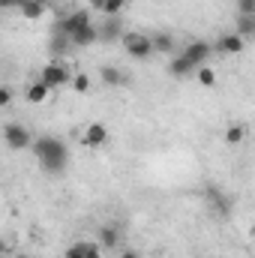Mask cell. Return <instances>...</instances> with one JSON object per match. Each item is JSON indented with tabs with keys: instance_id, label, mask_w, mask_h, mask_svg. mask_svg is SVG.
Segmentation results:
<instances>
[{
	"instance_id": "6da1fadb",
	"label": "cell",
	"mask_w": 255,
	"mask_h": 258,
	"mask_svg": "<svg viewBox=\"0 0 255 258\" xmlns=\"http://www.w3.org/2000/svg\"><path fill=\"white\" fill-rule=\"evenodd\" d=\"M33 153H36L42 171H48V174H60V171L66 168V159H69L66 144L60 141V138H54V135L36 138V141H33Z\"/></svg>"
},
{
	"instance_id": "7a4b0ae2",
	"label": "cell",
	"mask_w": 255,
	"mask_h": 258,
	"mask_svg": "<svg viewBox=\"0 0 255 258\" xmlns=\"http://www.w3.org/2000/svg\"><path fill=\"white\" fill-rule=\"evenodd\" d=\"M123 48H126L129 57H135V60H147L156 48H153V36H147V33H123Z\"/></svg>"
},
{
	"instance_id": "3957f363",
	"label": "cell",
	"mask_w": 255,
	"mask_h": 258,
	"mask_svg": "<svg viewBox=\"0 0 255 258\" xmlns=\"http://www.w3.org/2000/svg\"><path fill=\"white\" fill-rule=\"evenodd\" d=\"M39 81H45L51 90L54 87H63V84H72V75H69V69H66L60 60H51V63L42 66V72H39Z\"/></svg>"
},
{
	"instance_id": "277c9868",
	"label": "cell",
	"mask_w": 255,
	"mask_h": 258,
	"mask_svg": "<svg viewBox=\"0 0 255 258\" xmlns=\"http://www.w3.org/2000/svg\"><path fill=\"white\" fill-rule=\"evenodd\" d=\"M3 141H6L9 150H27V147H33L30 129L18 126V123H6V126H3Z\"/></svg>"
},
{
	"instance_id": "5b68a950",
	"label": "cell",
	"mask_w": 255,
	"mask_h": 258,
	"mask_svg": "<svg viewBox=\"0 0 255 258\" xmlns=\"http://www.w3.org/2000/svg\"><path fill=\"white\" fill-rule=\"evenodd\" d=\"M87 24H93V21H90V12H87V9H75L72 15H66V18L57 21L54 30H57V33H66V36L72 39V36H75L81 27H87Z\"/></svg>"
},
{
	"instance_id": "8992f818",
	"label": "cell",
	"mask_w": 255,
	"mask_h": 258,
	"mask_svg": "<svg viewBox=\"0 0 255 258\" xmlns=\"http://www.w3.org/2000/svg\"><path fill=\"white\" fill-rule=\"evenodd\" d=\"M210 54H213V48H210V42H201V39H195L189 48L183 51V57H186V63L198 72L201 66H207V60H210Z\"/></svg>"
},
{
	"instance_id": "52a82bcc",
	"label": "cell",
	"mask_w": 255,
	"mask_h": 258,
	"mask_svg": "<svg viewBox=\"0 0 255 258\" xmlns=\"http://www.w3.org/2000/svg\"><path fill=\"white\" fill-rule=\"evenodd\" d=\"M99 39H102V42L123 39V21H120V15H108V21L99 27Z\"/></svg>"
},
{
	"instance_id": "ba28073f",
	"label": "cell",
	"mask_w": 255,
	"mask_h": 258,
	"mask_svg": "<svg viewBox=\"0 0 255 258\" xmlns=\"http://www.w3.org/2000/svg\"><path fill=\"white\" fill-rule=\"evenodd\" d=\"M105 141H108V126H105V123H90V126L84 129V144H87L90 150L102 147Z\"/></svg>"
},
{
	"instance_id": "9c48e42d",
	"label": "cell",
	"mask_w": 255,
	"mask_h": 258,
	"mask_svg": "<svg viewBox=\"0 0 255 258\" xmlns=\"http://www.w3.org/2000/svg\"><path fill=\"white\" fill-rule=\"evenodd\" d=\"M243 45H246V39L237 36V33H225V36H219V42H216V48H219L222 54H240Z\"/></svg>"
},
{
	"instance_id": "30bf717a",
	"label": "cell",
	"mask_w": 255,
	"mask_h": 258,
	"mask_svg": "<svg viewBox=\"0 0 255 258\" xmlns=\"http://www.w3.org/2000/svg\"><path fill=\"white\" fill-rule=\"evenodd\" d=\"M117 243H120V225H114V222L102 225V228H99V246H105V249H114Z\"/></svg>"
},
{
	"instance_id": "8fae6325",
	"label": "cell",
	"mask_w": 255,
	"mask_h": 258,
	"mask_svg": "<svg viewBox=\"0 0 255 258\" xmlns=\"http://www.w3.org/2000/svg\"><path fill=\"white\" fill-rule=\"evenodd\" d=\"M99 81H102L105 87H120V84H126V72H120L117 66H102Z\"/></svg>"
},
{
	"instance_id": "7c38bea8",
	"label": "cell",
	"mask_w": 255,
	"mask_h": 258,
	"mask_svg": "<svg viewBox=\"0 0 255 258\" xmlns=\"http://www.w3.org/2000/svg\"><path fill=\"white\" fill-rule=\"evenodd\" d=\"M96 39H99V27L87 24V27H81V30L72 36V45H78V48H87V45H93Z\"/></svg>"
},
{
	"instance_id": "4fadbf2b",
	"label": "cell",
	"mask_w": 255,
	"mask_h": 258,
	"mask_svg": "<svg viewBox=\"0 0 255 258\" xmlns=\"http://www.w3.org/2000/svg\"><path fill=\"white\" fill-rule=\"evenodd\" d=\"M234 33L243 36V39H252L255 36V15H240V12H237V18H234Z\"/></svg>"
},
{
	"instance_id": "5bb4252c",
	"label": "cell",
	"mask_w": 255,
	"mask_h": 258,
	"mask_svg": "<svg viewBox=\"0 0 255 258\" xmlns=\"http://www.w3.org/2000/svg\"><path fill=\"white\" fill-rule=\"evenodd\" d=\"M69 48H72V39H69L66 33H57V30H54V33H51V39H48V51H51L54 57H60V54L69 51Z\"/></svg>"
},
{
	"instance_id": "9a60e30c",
	"label": "cell",
	"mask_w": 255,
	"mask_h": 258,
	"mask_svg": "<svg viewBox=\"0 0 255 258\" xmlns=\"http://www.w3.org/2000/svg\"><path fill=\"white\" fill-rule=\"evenodd\" d=\"M48 93H51V87H48L45 81H33V84L27 87V102L39 105V102H45V99H48Z\"/></svg>"
},
{
	"instance_id": "2e32d148",
	"label": "cell",
	"mask_w": 255,
	"mask_h": 258,
	"mask_svg": "<svg viewBox=\"0 0 255 258\" xmlns=\"http://www.w3.org/2000/svg\"><path fill=\"white\" fill-rule=\"evenodd\" d=\"M45 9H48V0H30L27 6H21V15H24L27 21H36V18L45 15Z\"/></svg>"
},
{
	"instance_id": "e0dca14e",
	"label": "cell",
	"mask_w": 255,
	"mask_h": 258,
	"mask_svg": "<svg viewBox=\"0 0 255 258\" xmlns=\"http://www.w3.org/2000/svg\"><path fill=\"white\" fill-rule=\"evenodd\" d=\"M168 72H171V75H174V78H183V75H192V72H195V69H192V66L186 63V57H183V54H180V57H174V60H171V63H168Z\"/></svg>"
},
{
	"instance_id": "ac0fdd59",
	"label": "cell",
	"mask_w": 255,
	"mask_h": 258,
	"mask_svg": "<svg viewBox=\"0 0 255 258\" xmlns=\"http://www.w3.org/2000/svg\"><path fill=\"white\" fill-rule=\"evenodd\" d=\"M243 138H246V123H231L225 129V141L228 144H240Z\"/></svg>"
},
{
	"instance_id": "d6986e66",
	"label": "cell",
	"mask_w": 255,
	"mask_h": 258,
	"mask_svg": "<svg viewBox=\"0 0 255 258\" xmlns=\"http://www.w3.org/2000/svg\"><path fill=\"white\" fill-rule=\"evenodd\" d=\"M153 48H156V51H162V54H171L174 39H171L168 33H153Z\"/></svg>"
},
{
	"instance_id": "ffe728a7",
	"label": "cell",
	"mask_w": 255,
	"mask_h": 258,
	"mask_svg": "<svg viewBox=\"0 0 255 258\" xmlns=\"http://www.w3.org/2000/svg\"><path fill=\"white\" fill-rule=\"evenodd\" d=\"M210 207H213V210H219V213H228V207H231V204H228V201H225V195L219 192V189H210Z\"/></svg>"
},
{
	"instance_id": "44dd1931",
	"label": "cell",
	"mask_w": 255,
	"mask_h": 258,
	"mask_svg": "<svg viewBox=\"0 0 255 258\" xmlns=\"http://www.w3.org/2000/svg\"><path fill=\"white\" fill-rule=\"evenodd\" d=\"M195 78H198L201 87H213V84H216V72H213L210 66H201V69L195 72Z\"/></svg>"
},
{
	"instance_id": "7402d4cb",
	"label": "cell",
	"mask_w": 255,
	"mask_h": 258,
	"mask_svg": "<svg viewBox=\"0 0 255 258\" xmlns=\"http://www.w3.org/2000/svg\"><path fill=\"white\" fill-rule=\"evenodd\" d=\"M72 90H75V93H87V90H90V75H84V72L72 75Z\"/></svg>"
},
{
	"instance_id": "603a6c76",
	"label": "cell",
	"mask_w": 255,
	"mask_h": 258,
	"mask_svg": "<svg viewBox=\"0 0 255 258\" xmlns=\"http://www.w3.org/2000/svg\"><path fill=\"white\" fill-rule=\"evenodd\" d=\"M63 258H87V243H84V240H78V243L66 246Z\"/></svg>"
},
{
	"instance_id": "cb8c5ba5",
	"label": "cell",
	"mask_w": 255,
	"mask_h": 258,
	"mask_svg": "<svg viewBox=\"0 0 255 258\" xmlns=\"http://www.w3.org/2000/svg\"><path fill=\"white\" fill-rule=\"evenodd\" d=\"M126 6V0H105V6H102V12L105 15H120V9Z\"/></svg>"
},
{
	"instance_id": "d4e9b609",
	"label": "cell",
	"mask_w": 255,
	"mask_h": 258,
	"mask_svg": "<svg viewBox=\"0 0 255 258\" xmlns=\"http://www.w3.org/2000/svg\"><path fill=\"white\" fill-rule=\"evenodd\" d=\"M237 12L240 15H255V0H237Z\"/></svg>"
},
{
	"instance_id": "484cf974",
	"label": "cell",
	"mask_w": 255,
	"mask_h": 258,
	"mask_svg": "<svg viewBox=\"0 0 255 258\" xmlns=\"http://www.w3.org/2000/svg\"><path fill=\"white\" fill-rule=\"evenodd\" d=\"M102 246L99 243H87V258H102V252H99Z\"/></svg>"
},
{
	"instance_id": "4316f807",
	"label": "cell",
	"mask_w": 255,
	"mask_h": 258,
	"mask_svg": "<svg viewBox=\"0 0 255 258\" xmlns=\"http://www.w3.org/2000/svg\"><path fill=\"white\" fill-rule=\"evenodd\" d=\"M9 102H12V90L3 87V90H0V105H9Z\"/></svg>"
},
{
	"instance_id": "83f0119b",
	"label": "cell",
	"mask_w": 255,
	"mask_h": 258,
	"mask_svg": "<svg viewBox=\"0 0 255 258\" xmlns=\"http://www.w3.org/2000/svg\"><path fill=\"white\" fill-rule=\"evenodd\" d=\"M120 258H138V252H132V249H123V252H120Z\"/></svg>"
},
{
	"instance_id": "f1b7e54d",
	"label": "cell",
	"mask_w": 255,
	"mask_h": 258,
	"mask_svg": "<svg viewBox=\"0 0 255 258\" xmlns=\"http://www.w3.org/2000/svg\"><path fill=\"white\" fill-rule=\"evenodd\" d=\"M0 3H3L6 9H12V6H18V0H0Z\"/></svg>"
},
{
	"instance_id": "f546056e",
	"label": "cell",
	"mask_w": 255,
	"mask_h": 258,
	"mask_svg": "<svg viewBox=\"0 0 255 258\" xmlns=\"http://www.w3.org/2000/svg\"><path fill=\"white\" fill-rule=\"evenodd\" d=\"M15 258H27V255H15Z\"/></svg>"
},
{
	"instance_id": "4dcf8cb0",
	"label": "cell",
	"mask_w": 255,
	"mask_h": 258,
	"mask_svg": "<svg viewBox=\"0 0 255 258\" xmlns=\"http://www.w3.org/2000/svg\"><path fill=\"white\" fill-rule=\"evenodd\" d=\"M252 234H255V222H252Z\"/></svg>"
},
{
	"instance_id": "1f68e13d",
	"label": "cell",
	"mask_w": 255,
	"mask_h": 258,
	"mask_svg": "<svg viewBox=\"0 0 255 258\" xmlns=\"http://www.w3.org/2000/svg\"><path fill=\"white\" fill-rule=\"evenodd\" d=\"M126 3H132V0H126Z\"/></svg>"
}]
</instances>
